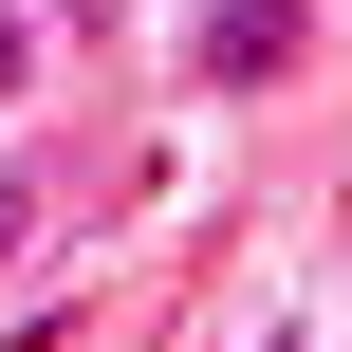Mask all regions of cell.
Returning a JSON list of instances; mask_svg holds the SVG:
<instances>
[{"label":"cell","instance_id":"cell-1","mask_svg":"<svg viewBox=\"0 0 352 352\" xmlns=\"http://www.w3.org/2000/svg\"><path fill=\"white\" fill-rule=\"evenodd\" d=\"M297 37H316V0H223L204 19V74L241 93V74H297Z\"/></svg>","mask_w":352,"mask_h":352},{"label":"cell","instance_id":"cell-2","mask_svg":"<svg viewBox=\"0 0 352 352\" xmlns=\"http://www.w3.org/2000/svg\"><path fill=\"white\" fill-rule=\"evenodd\" d=\"M19 74H37V19H0V93H19Z\"/></svg>","mask_w":352,"mask_h":352}]
</instances>
